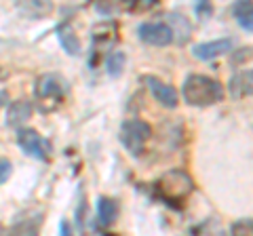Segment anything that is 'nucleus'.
<instances>
[{"instance_id": "obj_1", "label": "nucleus", "mask_w": 253, "mask_h": 236, "mask_svg": "<svg viewBox=\"0 0 253 236\" xmlns=\"http://www.w3.org/2000/svg\"><path fill=\"white\" fill-rule=\"evenodd\" d=\"M181 95H184L186 104L196 108H207L221 101L224 97V86H221L215 78L203 76V74H190L184 84H181Z\"/></svg>"}, {"instance_id": "obj_2", "label": "nucleus", "mask_w": 253, "mask_h": 236, "mask_svg": "<svg viewBox=\"0 0 253 236\" xmlns=\"http://www.w3.org/2000/svg\"><path fill=\"white\" fill-rule=\"evenodd\" d=\"M154 190L169 207H181V202L194 192V179L181 169H169L156 179Z\"/></svg>"}, {"instance_id": "obj_3", "label": "nucleus", "mask_w": 253, "mask_h": 236, "mask_svg": "<svg viewBox=\"0 0 253 236\" xmlns=\"http://www.w3.org/2000/svg\"><path fill=\"white\" fill-rule=\"evenodd\" d=\"M150 137H152V127H150L146 120L131 118V120L123 122V127H121V144L133 156H139L141 152H144V148H146Z\"/></svg>"}, {"instance_id": "obj_4", "label": "nucleus", "mask_w": 253, "mask_h": 236, "mask_svg": "<svg viewBox=\"0 0 253 236\" xmlns=\"http://www.w3.org/2000/svg\"><path fill=\"white\" fill-rule=\"evenodd\" d=\"M17 144L23 152L38 160H46L51 154V144L34 129H21L17 133Z\"/></svg>"}, {"instance_id": "obj_5", "label": "nucleus", "mask_w": 253, "mask_h": 236, "mask_svg": "<svg viewBox=\"0 0 253 236\" xmlns=\"http://www.w3.org/2000/svg\"><path fill=\"white\" fill-rule=\"evenodd\" d=\"M36 97L38 101H51V104H59L61 97L66 95V80L57 74H44L36 80Z\"/></svg>"}, {"instance_id": "obj_6", "label": "nucleus", "mask_w": 253, "mask_h": 236, "mask_svg": "<svg viewBox=\"0 0 253 236\" xmlns=\"http://www.w3.org/2000/svg\"><path fill=\"white\" fill-rule=\"evenodd\" d=\"M144 82H146V86L150 89V93L154 95V99L158 101L161 106H165V108H169V110H173V108H177V91H175V86H171L169 82H165V80H161V78H156V76H144Z\"/></svg>"}, {"instance_id": "obj_7", "label": "nucleus", "mask_w": 253, "mask_h": 236, "mask_svg": "<svg viewBox=\"0 0 253 236\" xmlns=\"http://www.w3.org/2000/svg\"><path fill=\"white\" fill-rule=\"evenodd\" d=\"M137 34L141 42L152 44V46H167L173 42V34L167 23H141L137 28Z\"/></svg>"}, {"instance_id": "obj_8", "label": "nucleus", "mask_w": 253, "mask_h": 236, "mask_svg": "<svg viewBox=\"0 0 253 236\" xmlns=\"http://www.w3.org/2000/svg\"><path fill=\"white\" fill-rule=\"evenodd\" d=\"M234 46L232 38H217V40H211V42H201V44H194L192 55L201 61H211L219 57V55H226L230 53Z\"/></svg>"}, {"instance_id": "obj_9", "label": "nucleus", "mask_w": 253, "mask_h": 236, "mask_svg": "<svg viewBox=\"0 0 253 236\" xmlns=\"http://www.w3.org/2000/svg\"><path fill=\"white\" fill-rule=\"evenodd\" d=\"M228 91L236 99L251 97L253 95V70H241V72H236L230 78V82H228Z\"/></svg>"}, {"instance_id": "obj_10", "label": "nucleus", "mask_w": 253, "mask_h": 236, "mask_svg": "<svg viewBox=\"0 0 253 236\" xmlns=\"http://www.w3.org/2000/svg\"><path fill=\"white\" fill-rule=\"evenodd\" d=\"M57 40L68 55H72V57L74 55H81V40H78L76 30L70 26V23H61L57 28Z\"/></svg>"}, {"instance_id": "obj_11", "label": "nucleus", "mask_w": 253, "mask_h": 236, "mask_svg": "<svg viewBox=\"0 0 253 236\" xmlns=\"http://www.w3.org/2000/svg\"><path fill=\"white\" fill-rule=\"evenodd\" d=\"M30 116H32V104L19 99V101H15V104H11L9 112H6V124H9V127H19V124L30 120Z\"/></svg>"}, {"instance_id": "obj_12", "label": "nucleus", "mask_w": 253, "mask_h": 236, "mask_svg": "<svg viewBox=\"0 0 253 236\" xmlns=\"http://www.w3.org/2000/svg\"><path fill=\"white\" fill-rule=\"evenodd\" d=\"M97 219L101 226H112L118 219V202L108 196H101L97 200Z\"/></svg>"}, {"instance_id": "obj_13", "label": "nucleus", "mask_w": 253, "mask_h": 236, "mask_svg": "<svg viewBox=\"0 0 253 236\" xmlns=\"http://www.w3.org/2000/svg\"><path fill=\"white\" fill-rule=\"evenodd\" d=\"M169 30H171L173 38H177V42L184 44V42H188L190 32H192V26H190V21L184 17V15L171 13L169 15Z\"/></svg>"}, {"instance_id": "obj_14", "label": "nucleus", "mask_w": 253, "mask_h": 236, "mask_svg": "<svg viewBox=\"0 0 253 236\" xmlns=\"http://www.w3.org/2000/svg\"><path fill=\"white\" fill-rule=\"evenodd\" d=\"M232 15L239 21V26L247 32H253V2L245 0V2H236L232 6Z\"/></svg>"}, {"instance_id": "obj_15", "label": "nucleus", "mask_w": 253, "mask_h": 236, "mask_svg": "<svg viewBox=\"0 0 253 236\" xmlns=\"http://www.w3.org/2000/svg\"><path fill=\"white\" fill-rule=\"evenodd\" d=\"M192 236H228V232L217 219H207V222H203L201 226L194 228Z\"/></svg>"}, {"instance_id": "obj_16", "label": "nucleus", "mask_w": 253, "mask_h": 236, "mask_svg": "<svg viewBox=\"0 0 253 236\" xmlns=\"http://www.w3.org/2000/svg\"><path fill=\"white\" fill-rule=\"evenodd\" d=\"M125 68V53L123 51H112L108 55V74L110 76H121Z\"/></svg>"}, {"instance_id": "obj_17", "label": "nucleus", "mask_w": 253, "mask_h": 236, "mask_svg": "<svg viewBox=\"0 0 253 236\" xmlns=\"http://www.w3.org/2000/svg\"><path fill=\"white\" fill-rule=\"evenodd\" d=\"M230 236H253V219H239L230 226Z\"/></svg>"}, {"instance_id": "obj_18", "label": "nucleus", "mask_w": 253, "mask_h": 236, "mask_svg": "<svg viewBox=\"0 0 253 236\" xmlns=\"http://www.w3.org/2000/svg\"><path fill=\"white\" fill-rule=\"evenodd\" d=\"M11 169H13V167H11L9 160H6V158H0V186H2L6 179L11 177Z\"/></svg>"}, {"instance_id": "obj_19", "label": "nucleus", "mask_w": 253, "mask_h": 236, "mask_svg": "<svg viewBox=\"0 0 253 236\" xmlns=\"http://www.w3.org/2000/svg\"><path fill=\"white\" fill-rule=\"evenodd\" d=\"M194 11H196V15L199 17H205V15H211L213 13V6L209 4V2H199L194 6Z\"/></svg>"}, {"instance_id": "obj_20", "label": "nucleus", "mask_w": 253, "mask_h": 236, "mask_svg": "<svg viewBox=\"0 0 253 236\" xmlns=\"http://www.w3.org/2000/svg\"><path fill=\"white\" fill-rule=\"evenodd\" d=\"M59 236H76L74 230H72V226H70L66 219H61V224H59Z\"/></svg>"}]
</instances>
